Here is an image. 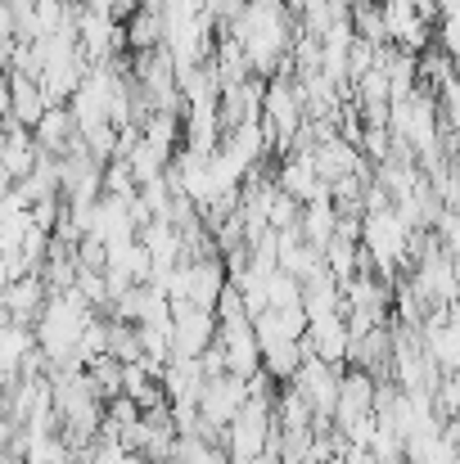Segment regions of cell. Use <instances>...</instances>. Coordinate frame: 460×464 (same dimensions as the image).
Listing matches in <instances>:
<instances>
[{
    "label": "cell",
    "instance_id": "cell-4",
    "mask_svg": "<svg viewBox=\"0 0 460 464\" xmlns=\"http://www.w3.org/2000/svg\"><path fill=\"white\" fill-rule=\"evenodd\" d=\"M45 113H50V100H45L41 82L27 77V72H9V118H14L18 127L36 131Z\"/></svg>",
    "mask_w": 460,
    "mask_h": 464
},
{
    "label": "cell",
    "instance_id": "cell-1",
    "mask_svg": "<svg viewBox=\"0 0 460 464\" xmlns=\"http://www.w3.org/2000/svg\"><path fill=\"white\" fill-rule=\"evenodd\" d=\"M406 244H411V221L397 212V203L384 208V212H366V221H361V248L379 266V280H388L397 271V262L406 257Z\"/></svg>",
    "mask_w": 460,
    "mask_h": 464
},
{
    "label": "cell",
    "instance_id": "cell-3",
    "mask_svg": "<svg viewBox=\"0 0 460 464\" xmlns=\"http://www.w3.org/2000/svg\"><path fill=\"white\" fill-rule=\"evenodd\" d=\"M303 352L307 356H320L329 365H343L347 352H352V329H347V315H320L307 324V338H303Z\"/></svg>",
    "mask_w": 460,
    "mask_h": 464
},
{
    "label": "cell",
    "instance_id": "cell-2",
    "mask_svg": "<svg viewBox=\"0 0 460 464\" xmlns=\"http://www.w3.org/2000/svg\"><path fill=\"white\" fill-rule=\"evenodd\" d=\"M375 401H379V379H375L370 370H352V374H343V392H338L334 429L347 433V429L375 420Z\"/></svg>",
    "mask_w": 460,
    "mask_h": 464
}]
</instances>
